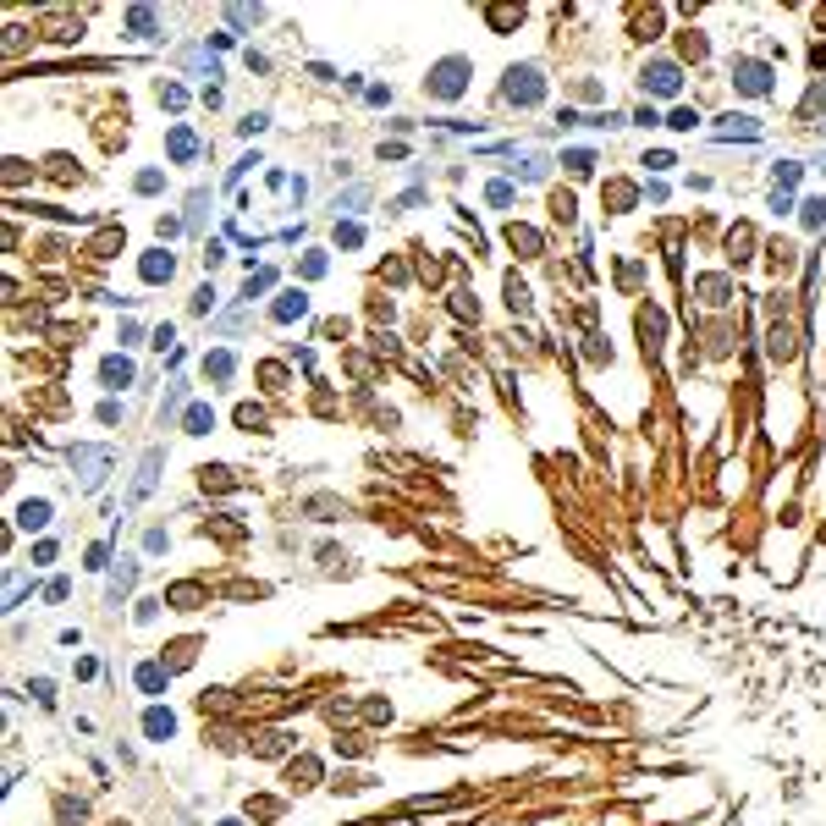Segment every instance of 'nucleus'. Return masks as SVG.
<instances>
[{
	"label": "nucleus",
	"instance_id": "nucleus-1",
	"mask_svg": "<svg viewBox=\"0 0 826 826\" xmlns=\"http://www.w3.org/2000/svg\"><path fill=\"white\" fill-rule=\"evenodd\" d=\"M540 94H545V83H540V66H513V72H507V100H518V105H540Z\"/></svg>",
	"mask_w": 826,
	"mask_h": 826
},
{
	"label": "nucleus",
	"instance_id": "nucleus-2",
	"mask_svg": "<svg viewBox=\"0 0 826 826\" xmlns=\"http://www.w3.org/2000/svg\"><path fill=\"white\" fill-rule=\"evenodd\" d=\"M463 72H469V61H457V56H452V61H441V66L430 72V94H441V100H457V94H463V83H469Z\"/></svg>",
	"mask_w": 826,
	"mask_h": 826
},
{
	"label": "nucleus",
	"instance_id": "nucleus-3",
	"mask_svg": "<svg viewBox=\"0 0 826 826\" xmlns=\"http://www.w3.org/2000/svg\"><path fill=\"white\" fill-rule=\"evenodd\" d=\"M678 66H672V61H656V66H644V88H650V94H678Z\"/></svg>",
	"mask_w": 826,
	"mask_h": 826
},
{
	"label": "nucleus",
	"instance_id": "nucleus-4",
	"mask_svg": "<svg viewBox=\"0 0 826 826\" xmlns=\"http://www.w3.org/2000/svg\"><path fill=\"white\" fill-rule=\"evenodd\" d=\"M733 78H738L743 94H765V88H771V72H765L760 61H738V72H733Z\"/></svg>",
	"mask_w": 826,
	"mask_h": 826
},
{
	"label": "nucleus",
	"instance_id": "nucleus-5",
	"mask_svg": "<svg viewBox=\"0 0 826 826\" xmlns=\"http://www.w3.org/2000/svg\"><path fill=\"white\" fill-rule=\"evenodd\" d=\"M105 386H116V392H122V386H127V380H132V364H127V358H105Z\"/></svg>",
	"mask_w": 826,
	"mask_h": 826
},
{
	"label": "nucleus",
	"instance_id": "nucleus-6",
	"mask_svg": "<svg viewBox=\"0 0 826 826\" xmlns=\"http://www.w3.org/2000/svg\"><path fill=\"white\" fill-rule=\"evenodd\" d=\"M144 727H149V738H171V733H177V716H171V711H149Z\"/></svg>",
	"mask_w": 826,
	"mask_h": 826
},
{
	"label": "nucleus",
	"instance_id": "nucleus-7",
	"mask_svg": "<svg viewBox=\"0 0 826 826\" xmlns=\"http://www.w3.org/2000/svg\"><path fill=\"white\" fill-rule=\"evenodd\" d=\"M50 523V501H22V529H44Z\"/></svg>",
	"mask_w": 826,
	"mask_h": 826
},
{
	"label": "nucleus",
	"instance_id": "nucleus-8",
	"mask_svg": "<svg viewBox=\"0 0 826 826\" xmlns=\"http://www.w3.org/2000/svg\"><path fill=\"white\" fill-rule=\"evenodd\" d=\"M144 276H149V281H171V253H165V259H160V253L144 259Z\"/></svg>",
	"mask_w": 826,
	"mask_h": 826
},
{
	"label": "nucleus",
	"instance_id": "nucleus-9",
	"mask_svg": "<svg viewBox=\"0 0 826 826\" xmlns=\"http://www.w3.org/2000/svg\"><path fill=\"white\" fill-rule=\"evenodd\" d=\"M507 243H513V248H523V253H535V248H540V237H535L529 226H513V231H507Z\"/></svg>",
	"mask_w": 826,
	"mask_h": 826
},
{
	"label": "nucleus",
	"instance_id": "nucleus-10",
	"mask_svg": "<svg viewBox=\"0 0 826 826\" xmlns=\"http://www.w3.org/2000/svg\"><path fill=\"white\" fill-rule=\"evenodd\" d=\"M562 165H568V171H578V177H584V171H590V165H595V155H590V149H573V155H562Z\"/></svg>",
	"mask_w": 826,
	"mask_h": 826
},
{
	"label": "nucleus",
	"instance_id": "nucleus-11",
	"mask_svg": "<svg viewBox=\"0 0 826 826\" xmlns=\"http://www.w3.org/2000/svg\"><path fill=\"white\" fill-rule=\"evenodd\" d=\"M138 683H144L149 694H160V689H165V678H160V666H144V672H138Z\"/></svg>",
	"mask_w": 826,
	"mask_h": 826
},
{
	"label": "nucleus",
	"instance_id": "nucleus-12",
	"mask_svg": "<svg viewBox=\"0 0 826 826\" xmlns=\"http://www.w3.org/2000/svg\"><path fill=\"white\" fill-rule=\"evenodd\" d=\"M777 182H783V187H793V182H799V165H793V160H783V165H777Z\"/></svg>",
	"mask_w": 826,
	"mask_h": 826
},
{
	"label": "nucleus",
	"instance_id": "nucleus-13",
	"mask_svg": "<svg viewBox=\"0 0 826 826\" xmlns=\"http://www.w3.org/2000/svg\"><path fill=\"white\" fill-rule=\"evenodd\" d=\"M805 221H810V226H821V221H826V204H821V199H810V204H805Z\"/></svg>",
	"mask_w": 826,
	"mask_h": 826
},
{
	"label": "nucleus",
	"instance_id": "nucleus-14",
	"mask_svg": "<svg viewBox=\"0 0 826 826\" xmlns=\"http://www.w3.org/2000/svg\"><path fill=\"white\" fill-rule=\"evenodd\" d=\"M336 243H347V248H358V243H364V231H358V226H336Z\"/></svg>",
	"mask_w": 826,
	"mask_h": 826
},
{
	"label": "nucleus",
	"instance_id": "nucleus-15",
	"mask_svg": "<svg viewBox=\"0 0 826 826\" xmlns=\"http://www.w3.org/2000/svg\"><path fill=\"white\" fill-rule=\"evenodd\" d=\"M694 122H700L694 110H672V127H678V132H689V127H694Z\"/></svg>",
	"mask_w": 826,
	"mask_h": 826
}]
</instances>
